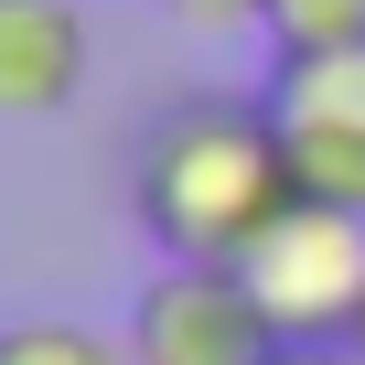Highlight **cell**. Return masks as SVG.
<instances>
[{
	"mask_svg": "<svg viewBox=\"0 0 365 365\" xmlns=\"http://www.w3.org/2000/svg\"><path fill=\"white\" fill-rule=\"evenodd\" d=\"M269 354H279V333L237 269L161 258L129 301V365H269Z\"/></svg>",
	"mask_w": 365,
	"mask_h": 365,
	"instance_id": "cell-4",
	"label": "cell"
},
{
	"mask_svg": "<svg viewBox=\"0 0 365 365\" xmlns=\"http://www.w3.org/2000/svg\"><path fill=\"white\" fill-rule=\"evenodd\" d=\"M237 279H247V301L269 312L279 344H354V322H365V215L290 194V215L237 258Z\"/></svg>",
	"mask_w": 365,
	"mask_h": 365,
	"instance_id": "cell-2",
	"label": "cell"
},
{
	"mask_svg": "<svg viewBox=\"0 0 365 365\" xmlns=\"http://www.w3.org/2000/svg\"><path fill=\"white\" fill-rule=\"evenodd\" d=\"M354 344H365V322H354Z\"/></svg>",
	"mask_w": 365,
	"mask_h": 365,
	"instance_id": "cell-10",
	"label": "cell"
},
{
	"mask_svg": "<svg viewBox=\"0 0 365 365\" xmlns=\"http://www.w3.org/2000/svg\"><path fill=\"white\" fill-rule=\"evenodd\" d=\"M258 97H269V118L290 140V182L312 205L365 215V43H344V54H279Z\"/></svg>",
	"mask_w": 365,
	"mask_h": 365,
	"instance_id": "cell-3",
	"label": "cell"
},
{
	"mask_svg": "<svg viewBox=\"0 0 365 365\" xmlns=\"http://www.w3.org/2000/svg\"><path fill=\"white\" fill-rule=\"evenodd\" d=\"M290 140L269 118V97H237V86H194L172 97L140 140V172H129V205L150 226L161 258H205V269H237L279 215H290Z\"/></svg>",
	"mask_w": 365,
	"mask_h": 365,
	"instance_id": "cell-1",
	"label": "cell"
},
{
	"mask_svg": "<svg viewBox=\"0 0 365 365\" xmlns=\"http://www.w3.org/2000/svg\"><path fill=\"white\" fill-rule=\"evenodd\" d=\"M0 365H129V333H97V322H0Z\"/></svg>",
	"mask_w": 365,
	"mask_h": 365,
	"instance_id": "cell-6",
	"label": "cell"
},
{
	"mask_svg": "<svg viewBox=\"0 0 365 365\" xmlns=\"http://www.w3.org/2000/svg\"><path fill=\"white\" fill-rule=\"evenodd\" d=\"M269 365H365V344H279Z\"/></svg>",
	"mask_w": 365,
	"mask_h": 365,
	"instance_id": "cell-9",
	"label": "cell"
},
{
	"mask_svg": "<svg viewBox=\"0 0 365 365\" xmlns=\"http://www.w3.org/2000/svg\"><path fill=\"white\" fill-rule=\"evenodd\" d=\"M182 33H269V0H161Z\"/></svg>",
	"mask_w": 365,
	"mask_h": 365,
	"instance_id": "cell-8",
	"label": "cell"
},
{
	"mask_svg": "<svg viewBox=\"0 0 365 365\" xmlns=\"http://www.w3.org/2000/svg\"><path fill=\"white\" fill-rule=\"evenodd\" d=\"M365 43V0H269V54H344Z\"/></svg>",
	"mask_w": 365,
	"mask_h": 365,
	"instance_id": "cell-7",
	"label": "cell"
},
{
	"mask_svg": "<svg viewBox=\"0 0 365 365\" xmlns=\"http://www.w3.org/2000/svg\"><path fill=\"white\" fill-rule=\"evenodd\" d=\"M86 86V11L76 0H0V118H54Z\"/></svg>",
	"mask_w": 365,
	"mask_h": 365,
	"instance_id": "cell-5",
	"label": "cell"
}]
</instances>
